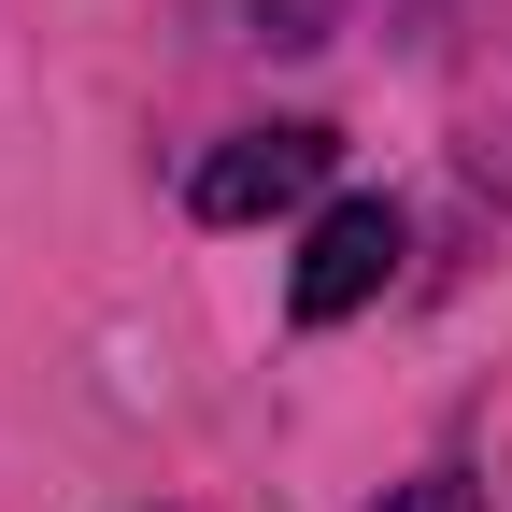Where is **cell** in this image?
Returning <instances> with one entry per match:
<instances>
[{"instance_id": "cell-2", "label": "cell", "mask_w": 512, "mask_h": 512, "mask_svg": "<svg viewBox=\"0 0 512 512\" xmlns=\"http://www.w3.org/2000/svg\"><path fill=\"white\" fill-rule=\"evenodd\" d=\"M328 185V128H242V143H214L200 157V228H256V214H285V200H313Z\"/></svg>"}, {"instance_id": "cell-1", "label": "cell", "mask_w": 512, "mask_h": 512, "mask_svg": "<svg viewBox=\"0 0 512 512\" xmlns=\"http://www.w3.org/2000/svg\"><path fill=\"white\" fill-rule=\"evenodd\" d=\"M384 271H399V200H328L299 242V271H285V313L299 328H342L356 299H384Z\"/></svg>"}, {"instance_id": "cell-3", "label": "cell", "mask_w": 512, "mask_h": 512, "mask_svg": "<svg viewBox=\"0 0 512 512\" xmlns=\"http://www.w3.org/2000/svg\"><path fill=\"white\" fill-rule=\"evenodd\" d=\"M384 512H470V484H456V470H427L413 498H384Z\"/></svg>"}]
</instances>
